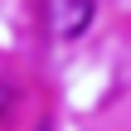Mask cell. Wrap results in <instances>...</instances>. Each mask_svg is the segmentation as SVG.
I'll return each mask as SVG.
<instances>
[{
    "instance_id": "1",
    "label": "cell",
    "mask_w": 131,
    "mask_h": 131,
    "mask_svg": "<svg viewBox=\"0 0 131 131\" xmlns=\"http://www.w3.org/2000/svg\"><path fill=\"white\" fill-rule=\"evenodd\" d=\"M44 10H49V29H53V39L73 44V39L88 34V24H92V15H97V0H49Z\"/></svg>"
},
{
    "instance_id": "2",
    "label": "cell",
    "mask_w": 131,
    "mask_h": 131,
    "mask_svg": "<svg viewBox=\"0 0 131 131\" xmlns=\"http://www.w3.org/2000/svg\"><path fill=\"white\" fill-rule=\"evenodd\" d=\"M10 107H15V88L0 78V126H5V117H10Z\"/></svg>"
}]
</instances>
